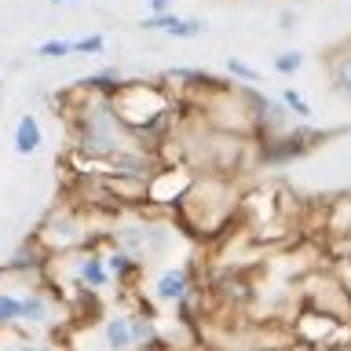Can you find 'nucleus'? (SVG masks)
<instances>
[{
	"label": "nucleus",
	"mask_w": 351,
	"mask_h": 351,
	"mask_svg": "<svg viewBox=\"0 0 351 351\" xmlns=\"http://www.w3.org/2000/svg\"><path fill=\"white\" fill-rule=\"evenodd\" d=\"M22 296H26V289H11L0 278V337L15 333L22 326Z\"/></svg>",
	"instance_id": "9b49d317"
},
{
	"label": "nucleus",
	"mask_w": 351,
	"mask_h": 351,
	"mask_svg": "<svg viewBox=\"0 0 351 351\" xmlns=\"http://www.w3.org/2000/svg\"><path fill=\"white\" fill-rule=\"evenodd\" d=\"M0 95H4V77H0Z\"/></svg>",
	"instance_id": "b1692460"
},
{
	"label": "nucleus",
	"mask_w": 351,
	"mask_h": 351,
	"mask_svg": "<svg viewBox=\"0 0 351 351\" xmlns=\"http://www.w3.org/2000/svg\"><path fill=\"white\" fill-rule=\"evenodd\" d=\"M44 143V128L37 114H22L15 121V154H22V158H29V154H37Z\"/></svg>",
	"instance_id": "f8f14e48"
},
{
	"label": "nucleus",
	"mask_w": 351,
	"mask_h": 351,
	"mask_svg": "<svg viewBox=\"0 0 351 351\" xmlns=\"http://www.w3.org/2000/svg\"><path fill=\"white\" fill-rule=\"evenodd\" d=\"M197 172L191 165H161L147 183V208L150 213H180V205L186 202V194L194 191Z\"/></svg>",
	"instance_id": "20e7f679"
},
{
	"label": "nucleus",
	"mask_w": 351,
	"mask_h": 351,
	"mask_svg": "<svg viewBox=\"0 0 351 351\" xmlns=\"http://www.w3.org/2000/svg\"><path fill=\"white\" fill-rule=\"evenodd\" d=\"M296 22H300V15H296L293 8H282V11H278V29H282V33H293Z\"/></svg>",
	"instance_id": "aec40b11"
},
{
	"label": "nucleus",
	"mask_w": 351,
	"mask_h": 351,
	"mask_svg": "<svg viewBox=\"0 0 351 351\" xmlns=\"http://www.w3.org/2000/svg\"><path fill=\"white\" fill-rule=\"evenodd\" d=\"M103 348L106 351H136L132 348V315L114 311L103 318Z\"/></svg>",
	"instance_id": "9d476101"
},
{
	"label": "nucleus",
	"mask_w": 351,
	"mask_h": 351,
	"mask_svg": "<svg viewBox=\"0 0 351 351\" xmlns=\"http://www.w3.org/2000/svg\"><path fill=\"white\" fill-rule=\"evenodd\" d=\"M293 340L304 351H333V348L344 344V340H351V326L304 304L293 318Z\"/></svg>",
	"instance_id": "7ed1b4c3"
},
{
	"label": "nucleus",
	"mask_w": 351,
	"mask_h": 351,
	"mask_svg": "<svg viewBox=\"0 0 351 351\" xmlns=\"http://www.w3.org/2000/svg\"><path fill=\"white\" fill-rule=\"evenodd\" d=\"M88 223H92V213H88V208H81L77 202H62V205L48 208V216L40 219L29 238L37 241L48 260H59V256H70V252L92 249Z\"/></svg>",
	"instance_id": "f03ea898"
},
{
	"label": "nucleus",
	"mask_w": 351,
	"mask_h": 351,
	"mask_svg": "<svg viewBox=\"0 0 351 351\" xmlns=\"http://www.w3.org/2000/svg\"><path fill=\"white\" fill-rule=\"evenodd\" d=\"M322 66H326L329 88H333L340 99H348V103H351V40L337 44V48H329V51L322 55Z\"/></svg>",
	"instance_id": "6e6552de"
},
{
	"label": "nucleus",
	"mask_w": 351,
	"mask_h": 351,
	"mask_svg": "<svg viewBox=\"0 0 351 351\" xmlns=\"http://www.w3.org/2000/svg\"><path fill=\"white\" fill-rule=\"evenodd\" d=\"M333 351H351V340H344V344H340V348H333Z\"/></svg>",
	"instance_id": "4be33fe9"
},
{
	"label": "nucleus",
	"mask_w": 351,
	"mask_h": 351,
	"mask_svg": "<svg viewBox=\"0 0 351 351\" xmlns=\"http://www.w3.org/2000/svg\"><path fill=\"white\" fill-rule=\"evenodd\" d=\"M106 256V271H110V278H117L121 285H128V282H136L139 274H143V263L139 260H132L125 249H110V252H103Z\"/></svg>",
	"instance_id": "ddd939ff"
},
{
	"label": "nucleus",
	"mask_w": 351,
	"mask_h": 351,
	"mask_svg": "<svg viewBox=\"0 0 351 351\" xmlns=\"http://www.w3.org/2000/svg\"><path fill=\"white\" fill-rule=\"evenodd\" d=\"M227 73L234 77L238 84H245V88H256V81H260L256 66H249L245 59H238V55H230V59H227Z\"/></svg>",
	"instance_id": "dca6fc26"
},
{
	"label": "nucleus",
	"mask_w": 351,
	"mask_h": 351,
	"mask_svg": "<svg viewBox=\"0 0 351 351\" xmlns=\"http://www.w3.org/2000/svg\"><path fill=\"white\" fill-rule=\"evenodd\" d=\"M274 73H282V77H293V73H300L304 70V51H296V48H285L274 55Z\"/></svg>",
	"instance_id": "f3484780"
},
{
	"label": "nucleus",
	"mask_w": 351,
	"mask_h": 351,
	"mask_svg": "<svg viewBox=\"0 0 351 351\" xmlns=\"http://www.w3.org/2000/svg\"><path fill=\"white\" fill-rule=\"evenodd\" d=\"M132 348H136V351H169V344H165V337L158 329V318H154V315L132 311Z\"/></svg>",
	"instance_id": "1a4fd4ad"
},
{
	"label": "nucleus",
	"mask_w": 351,
	"mask_h": 351,
	"mask_svg": "<svg viewBox=\"0 0 351 351\" xmlns=\"http://www.w3.org/2000/svg\"><path fill=\"white\" fill-rule=\"evenodd\" d=\"M55 315H59V293H55L51 285H44V289H26V296H22V326H19V333H26V337L51 333Z\"/></svg>",
	"instance_id": "39448f33"
},
{
	"label": "nucleus",
	"mask_w": 351,
	"mask_h": 351,
	"mask_svg": "<svg viewBox=\"0 0 351 351\" xmlns=\"http://www.w3.org/2000/svg\"><path fill=\"white\" fill-rule=\"evenodd\" d=\"M278 99H282V106L293 114V121H296V125H304V121H311V114H315V110H311V103H307V99H304L300 92H293V88H282V92H278Z\"/></svg>",
	"instance_id": "4468645a"
},
{
	"label": "nucleus",
	"mask_w": 351,
	"mask_h": 351,
	"mask_svg": "<svg viewBox=\"0 0 351 351\" xmlns=\"http://www.w3.org/2000/svg\"><path fill=\"white\" fill-rule=\"evenodd\" d=\"M0 351H51V344H44V340L37 337H26V333H8V337H0Z\"/></svg>",
	"instance_id": "2eb2a0df"
},
{
	"label": "nucleus",
	"mask_w": 351,
	"mask_h": 351,
	"mask_svg": "<svg viewBox=\"0 0 351 351\" xmlns=\"http://www.w3.org/2000/svg\"><path fill=\"white\" fill-rule=\"evenodd\" d=\"M51 4H81V0H51Z\"/></svg>",
	"instance_id": "5701e85b"
},
{
	"label": "nucleus",
	"mask_w": 351,
	"mask_h": 351,
	"mask_svg": "<svg viewBox=\"0 0 351 351\" xmlns=\"http://www.w3.org/2000/svg\"><path fill=\"white\" fill-rule=\"evenodd\" d=\"M296 4H304V0H296Z\"/></svg>",
	"instance_id": "a878e982"
},
{
	"label": "nucleus",
	"mask_w": 351,
	"mask_h": 351,
	"mask_svg": "<svg viewBox=\"0 0 351 351\" xmlns=\"http://www.w3.org/2000/svg\"><path fill=\"white\" fill-rule=\"evenodd\" d=\"M194 289V278H191V267L180 263V267H165L154 282V300L158 304H169V307H180Z\"/></svg>",
	"instance_id": "0eeeda50"
},
{
	"label": "nucleus",
	"mask_w": 351,
	"mask_h": 351,
	"mask_svg": "<svg viewBox=\"0 0 351 351\" xmlns=\"http://www.w3.org/2000/svg\"><path fill=\"white\" fill-rule=\"evenodd\" d=\"M150 15H172V0H147Z\"/></svg>",
	"instance_id": "412c9836"
},
{
	"label": "nucleus",
	"mask_w": 351,
	"mask_h": 351,
	"mask_svg": "<svg viewBox=\"0 0 351 351\" xmlns=\"http://www.w3.org/2000/svg\"><path fill=\"white\" fill-rule=\"evenodd\" d=\"M208 351H230V348H208Z\"/></svg>",
	"instance_id": "393cba45"
},
{
	"label": "nucleus",
	"mask_w": 351,
	"mask_h": 351,
	"mask_svg": "<svg viewBox=\"0 0 351 351\" xmlns=\"http://www.w3.org/2000/svg\"><path fill=\"white\" fill-rule=\"evenodd\" d=\"M37 55H40V59H48V62H55V59H70V55H73V40H66V37L40 40V44H37Z\"/></svg>",
	"instance_id": "a211bd4d"
},
{
	"label": "nucleus",
	"mask_w": 351,
	"mask_h": 351,
	"mask_svg": "<svg viewBox=\"0 0 351 351\" xmlns=\"http://www.w3.org/2000/svg\"><path fill=\"white\" fill-rule=\"evenodd\" d=\"M139 29L143 33H165L172 40H194L208 29V22L197 15H147L139 22Z\"/></svg>",
	"instance_id": "423d86ee"
},
{
	"label": "nucleus",
	"mask_w": 351,
	"mask_h": 351,
	"mask_svg": "<svg viewBox=\"0 0 351 351\" xmlns=\"http://www.w3.org/2000/svg\"><path fill=\"white\" fill-rule=\"evenodd\" d=\"M241 197L234 191V180H223V176H197L194 191L186 194V202L180 205L176 219L197 238H216L227 234L230 219L238 216Z\"/></svg>",
	"instance_id": "f257e3e1"
},
{
	"label": "nucleus",
	"mask_w": 351,
	"mask_h": 351,
	"mask_svg": "<svg viewBox=\"0 0 351 351\" xmlns=\"http://www.w3.org/2000/svg\"><path fill=\"white\" fill-rule=\"evenodd\" d=\"M103 51H106L103 33H84V37L73 40V55H88V59H92V55H103Z\"/></svg>",
	"instance_id": "6ab92c4d"
}]
</instances>
